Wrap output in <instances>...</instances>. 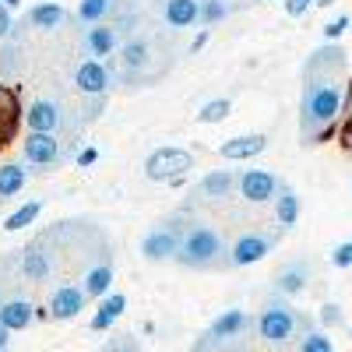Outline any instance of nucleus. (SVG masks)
<instances>
[{
    "label": "nucleus",
    "mask_w": 352,
    "mask_h": 352,
    "mask_svg": "<svg viewBox=\"0 0 352 352\" xmlns=\"http://www.w3.org/2000/svg\"><path fill=\"white\" fill-rule=\"evenodd\" d=\"M222 345H226V342H222L219 335H212V331H204V335H201V338L194 342V349H197V352H208V349H222Z\"/></svg>",
    "instance_id": "37"
},
{
    "label": "nucleus",
    "mask_w": 352,
    "mask_h": 352,
    "mask_svg": "<svg viewBox=\"0 0 352 352\" xmlns=\"http://www.w3.org/2000/svg\"><path fill=\"white\" fill-rule=\"evenodd\" d=\"M303 71H314V74H342L345 71V50L338 43H328V46L314 50Z\"/></svg>",
    "instance_id": "18"
},
{
    "label": "nucleus",
    "mask_w": 352,
    "mask_h": 352,
    "mask_svg": "<svg viewBox=\"0 0 352 352\" xmlns=\"http://www.w3.org/2000/svg\"><path fill=\"white\" fill-rule=\"evenodd\" d=\"M116 4H120V0H81V4H78V14H74V21H81V25H92V21H109V18H113V11H116Z\"/></svg>",
    "instance_id": "29"
},
{
    "label": "nucleus",
    "mask_w": 352,
    "mask_h": 352,
    "mask_svg": "<svg viewBox=\"0 0 352 352\" xmlns=\"http://www.w3.org/2000/svg\"><path fill=\"white\" fill-rule=\"evenodd\" d=\"M8 345H11V328L4 324V320H0V352H4Z\"/></svg>",
    "instance_id": "43"
},
{
    "label": "nucleus",
    "mask_w": 352,
    "mask_h": 352,
    "mask_svg": "<svg viewBox=\"0 0 352 352\" xmlns=\"http://www.w3.org/2000/svg\"><path fill=\"white\" fill-rule=\"evenodd\" d=\"M25 124L28 131H46V134H60L64 131V106L56 99H36L25 109Z\"/></svg>",
    "instance_id": "8"
},
{
    "label": "nucleus",
    "mask_w": 352,
    "mask_h": 352,
    "mask_svg": "<svg viewBox=\"0 0 352 352\" xmlns=\"http://www.w3.org/2000/svg\"><path fill=\"white\" fill-rule=\"evenodd\" d=\"M74 88H78V96H102L109 88V71L96 56H88V60H81L74 67Z\"/></svg>",
    "instance_id": "13"
},
{
    "label": "nucleus",
    "mask_w": 352,
    "mask_h": 352,
    "mask_svg": "<svg viewBox=\"0 0 352 352\" xmlns=\"http://www.w3.org/2000/svg\"><path fill=\"white\" fill-rule=\"evenodd\" d=\"M176 264L194 272H215V268H232L229 264V247L226 240L212 226H184V236H180V250L173 257Z\"/></svg>",
    "instance_id": "2"
},
{
    "label": "nucleus",
    "mask_w": 352,
    "mask_h": 352,
    "mask_svg": "<svg viewBox=\"0 0 352 352\" xmlns=\"http://www.w3.org/2000/svg\"><path fill=\"white\" fill-rule=\"evenodd\" d=\"M96 159H99V152H96V148H85V152L78 155V166H92Z\"/></svg>",
    "instance_id": "42"
},
{
    "label": "nucleus",
    "mask_w": 352,
    "mask_h": 352,
    "mask_svg": "<svg viewBox=\"0 0 352 352\" xmlns=\"http://www.w3.org/2000/svg\"><path fill=\"white\" fill-rule=\"evenodd\" d=\"M300 349H303V352H331L335 345H331V338H328V335H320V331H307V335H303V342H300Z\"/></svg>",
    "instance_id": "33"
},
{
    "label": "nucleus",
    "mask_w": 352,
    "mask_h": 352,
    "mask_svg": "<svg viewBox=\"0 0 352 352\" xmlns=\"http://www.w3.org/2000/svg\"><path fill=\"white\" fill-rule=\"evenodd\" d=\"M18 120H21V99H18L14 88L0 85V141L14 134Z\"/></svg>",
    "instance_id": "21"
},
{
    "label": "nucleus",
    "mask_w": 352,
    "mask_h": 352,
    "mask_svg": "<svg viewBox=\"0 0 352 352\" xmlns=\"http://www.w3.org/2000/svg\"><path fill=\"white\" fill-rule=\"evenodd\" d=\"M342 144L352 152V127H342Z\"/></svg>",
    "instance_id": "44"
},
{
    "label": "nucleus",
    "mask_w": 352,
    "mask_h": 352,
    "mask_svg": "<svg viewBox=\"0 0 352 352\" xmlns=\"http://www.w3.org/2000/svg\"><path fill=\"white\" fill-rule=\"evenodd\" d=\"M180 236H184V226L180 219H166L159 222L155 229L144 232V240H141V257L144 261H152V264H162V261H173L176 250H180Z\"/></svg>",
    "instance_id": "4"
},
{
    "label": "nucleus",
    "mask_w": 352,
    "mask_h": 352,
    "mask_svg": "<svg viewBox=\"0 0 352 352\" xmlns=\"http://www.w3.org/2000/svg\"><path fill=\"white\" fill-rule=\"evenodd\" d=\"M236 187H240V194H243L247 201L261 204V201H272L282 184H278V176L268 173V169H247L240 180H236Z\"/></svg>",
    "instance_id": "12"
},
{
    "label": "nucleus",
    "mask_w": 352,
    "mask_h": 352,
    "mask_svg": "<svg viewBox=\"0 0 352 352\" xmlns=\"http://www.w3.org/2000/svg\"><path fill=\"white\" fill-rule=\"evenodd\" d=\"M14 28H18V25H14ZM14 28L4 36V46H0V78H4V81L18 78V74H21V67H25V56H21V39H18Z\"/></svg>",
    "instance_id": "20"
},
{
    "label": "nucleus",
    "mask_w": 352,
    "mask_h": 352,
    "mask_svg": "<svg viewBox=\"0 0 352 352\" xmlns=\"http://www.w3.org/2000/svg\"><path fill=\"white\" fill-rule=\"evenodd\" d=\"M307 328V320H300V314L292 310L289 303H268L261 310V317H257V335L268 342V345H285L289 338H292V331L296 328Z\"/></svg>",
    "instance_id": "3"
},
{
    "label": "nucleus",
    "mask_w": 352,
    "mask_h": 352,
    "mask_svg": "<svg viewBox=\"0 0 352 352\" xmlns=\"http://www.w3.org/2000/svg\"><path fill=\"white\" fill-rule=\"evenodd\" d=\"M342 127H352V81L345 85V99H342Z\"/></svg>",
    "instance_id": "38"
},
{
    "label": "nucleus",
    "mask_w": 352,
    "mask_h": 352,
    "mask_svg": "<svg viewBox=\"0 0 352 352\" xmlns=\"http://www.w3.org/2000/svg\"><path fill=\"white\" fill-rule=\"evenodd\" d=\"M320 320H324V324H342V310L335 303H324L320 307Z\"/></svg>",
    "instance_id": "39"
},
{
    "label": "nucleus",
    "mask_w": 352,
    "mask_h": 352,
    "mask_svg": "<svg viewBox=\"0 0 352 352\" xmlns=\"http://www.w3.org/2000/svg\"><path fill=\"white\" fill-rule=\"evenodd\" d=\"M264 148H268V138H264V134H243V138L226 141L222 148H219V155H222V159H229V162H243V159L261 155Z\"/></svg>",
    "instance_id": "17"
},
{
    "label": "nucleus",
    "mask_w": 352,
    "mask_h": 352,
    "mask_svg": "<svg viewBox=\"0 0 352 352\" xmlns=\"http://www.w3.org/2000/svg\"><path fill=\"white\" fill-rule=\"evenodd\" d=\"M124 310H127V296H124V292H106L99 310L92 314V331H109L116 320H120Z\"/></svg>",
    "instance_id": "19"
},
{
    "label": "nucleus",
    "mask_w": 352,
    "mask_h": 352,
    "mask_svg": "<svg viewBox=\"0 0 352 352\" xmlns=\"http://www.w3.org/2000/svg\"><path fill=\"white\" fill-rule=\"evenodd\" d=\"M85 50H88V56H113L116 50H120V28H116L113 21H92L85 28Z\"/></svg>",
    "instance_id": "10"
},
{
    "label": "nucleus",
    "mask_w": 352,
    "mask_h": 352,
    "mask_svg": "<svg viewBox=\"0 0 352 352\" xmlns=\"http://www.w3.org/2000/svg\"><path fill=\"white\" fill-rule=\"evenodd\" d=\"M314 8V0H285V11L292 14V18H300V14H307Z\"/></svg>",
    "instance_id": "40"
},
{
    "label": "nucleus",
    "mask_w": 352,
    "mask_h": 352,
    "mask_svg": "<svg viewBox=\"0 0 352 352\" xmlns=\"http://www.w3.org/2000/svg\"><path fill=\"white\" fill-rule=\"evenodd\" d=\"M25 184H28V169L21 162H4V166H0V201L21 194Z\"/></svg>",
    "instance_id": "28"
},
{
    "label": "nucleus",
    "mask_w": 352,
    "mask_h": 352,
    "mask_svg": "<svg viewBox=\"0 0 352 352\" xmlns=\"http://www.w3.org/2000/svg\"><path fill=\"white\" fill-rule=\"evenodd\" d=\"M67 21V11L60 4H36L28 11V25L39 28V32H50V28H60Z\"/></svg>",
    "instance_id": "27"
},
{
    "label": "nucleus",
    "mask_w": 352,
    "mask_h": 352,
    "mask_svg": "<svg viewBox=\"0 0 352 352\" xmlns=\"http://www.w3.org/2000/svg\"><path fill=\"white\" fill-rule=\"evenodd\" d=\"M314 4H317V8H331V4H335V0H314Z\"/></svg>",
    "instance_id": "45"
},
{
    "label": "nucleus",
    "mask_w": 352,
    "mask_h": 352,
    "mask_svg": "<svg viewBox=\"0 0 352 352\" xmlns=\"http://www.w3.org/2000/svg\"><path fill=\"white\" fill-rule=\"evenodd\" d=\"M307 275H310L307 264H303V261H292V264H285V268L278 272L275 289H278V292H285V296H296V292H303V289H307Z\"/></svg>",
    "instance_id": "24"
},
{
    "label": "nucleus",
    "mask_w": 352,
    "mask_h": 352,
    "mask_svg": "<svg viewBox=\"0 0 352 352\" xmlns=\"http://www.w3.org/2000/svg\"><path fill=\"white\" fill-rule=\"evenodd\" d=\"M0 320L11 328V331H21L36 320V307L28 303L25 296H4L0 300Z\"/></svg>",
    "instance_id": "16"
},
{
    "label": "nucleus",
    "mask_w": 352,
    "mask_h": 352,
    "mask_svg": "<svg viewBox=\"0 0 352 352\" xmlns=\"http://www.w3.org/2000/svg\"><path fill=\"white\" fill-rule=\"evenodd\" d=\"M120 64H124V74L134 81V85H144L148 81V64H152V46L148 39H127L120 43Z\"/></svg>",
    "instance_id": "9"
},
{
    "label": "nucleus",
    "mask_w": 352,
    "mask_h": 352,
    "mask_svg": "<svg viewBox=\"0 0 352 352\" xmlns=\"http://www.w3.org/2000/svg\"><path fill=\"white\" fill-rule=\"evenodd\" d=\"M11 28H14V21H11V8L4 4V0H0V39H4Z\"/></svg>",
    "instance_id": "41"
},
{
    "label": "nucleus",
    "mask_w": 352,
    "mask_h": 352,
    "mask_svg": "<svg viewBox=\"0 0 352 352\" xmlns=\"http://www.w3.org/2000/svg\"><path fill=\"white\" fill-rule=\"evenodd\" d=\"M4 4H8V8H18V4H21V0H4Z\"/></svg>",
    "instance_id": "46"
},
{
    "label": "nucleus",
    "mask_w": 352,
    "mask_h": 352,
    "mask_svg": "<svg viewBox=\"0 0 352 352\" xmlns=\"http://www.w3.org/2000/svg\"><path fill=\"white\" fill-rule=\"evenodd\" d=\"M345 28H349V14H338L335 21H328V25H324V39H328V43L342 39V32H345Z\"/></svg>",
    "instance_id": "35"
},
{
    "label": "nucleus",
    "mask_w": 352,
    "mask_h": 352,
    "mask_svg": "<svg viewBox=\"0 0 352 352\" xmlns=\"http://www.w3.org/2000/svg\"><path fill=\"white\" fill-rule=\"evenodd\" d=\"M229 109H232L229 99H215V102H208V106L197 113V124H222L226 116H229Z\"/></svg>",
    "instance_id": "31"
},
{
    "label": "nucleus",
    "mask_w": 352,
    "mask_h": 352,
    "mask_svg": "<svg viewBox=\"0 0 352 352\" xmlns=\"http://www.w3.org/2000/svg\"><path fill=\"white\" fill-rule=\"evenodd\" d=\"M342 74H314L303 71V102H300V134L307 144L328 141L342 116Z\"/></svg>",
    "instance_id": "1"
},
{
    "label": "nucleus",
    "mask_w": 352,
    "mask_h": 352,
    "mask_svg": "<svg viewBox=\"0 0 352 352\" xmlns=\"http://www.w3.org/2000/svg\"><path fill=\"white\" fill-rule=\"evenodd\" d=\"M331 264H335V268H349V264H352V243L335 247L331 250Z\"/></svg>",
    "instance_id": "36"
},
{
    "label": "nucleus",
    "mask_w": 352,
    "mask_h": 352,
    "mask_svg": "<svg viewBox=\"0 0 352 352\" xmlns=\"http://www.w3.org/2000/svg\"><path fill=\"white\" fill-rule=\"evenodd\" d=\"M60 134H46V131H28L21 138V155L28 166H39V169H56L67 162V152L60 148Z\"/></svg>",
    "instance_id": "5"
},
{
    "label": "nucleus",
    "mask_w": 352,
    "mask_h": 352,
    "mask_svg": "<svg viewBox=\"0 0 352 352\" xmlns=\"http://www.w3.org/2000/svg\"><path fill=\"white\" fill-rule=\"evenodd\" d=\"M39 212H43V201H28V204H21L18 212L8 215L4 229H8V232H18V229H25V226H32V222L39 219Z\"/></svg>",
    "instance_id": "30"
},
{
    "label": "nucleus",
    "mask_w": 352,
    "mask_h": 352,
    "mask_svg": "<svg viewBox=\"0 0 352 352\" xmlns=\"http://www.w3.org/2000/svg\"><path fill=\"white\" fill-rule=\"evenodd\" d=\"M21 257H18V264H21V275L28 278V282H43V278H50V272H53V257H50V250H39V243H28L25 250H18Z\"/></svg>",
    "instance_id": "14"
},
{
    "label": "nucleus",
    "mask_w": 352,
    "mask_h": 352,
    "mask_svg": "<svg viewBox=\"0 0 352 352\" xmlns=\"http://www.w3.org/2000/svg\"><path fill=\"white\" fill-rule=\"evenodd\" d=\"M88 303L85 285H56L50 296V317L53 320H74Z\"/></svg>",
    "instance_id": "11"
},
{
    "label": "nucleus",
    "mask_w": 352,
    "mask_h": 352,
    "mask_svg": "<svg viewBox=\"0 0 352 352\" xmlns=\"http://www.w3.org/2000/svg\"><path fill=\"white\" fill-rule=\"evenodd\" d=\"M102 349H109V352H138L141 345H138L134 335H116V338H106Z\"/></svg>",
    "instance_id": "34"
},
{
    "label": "nucleus",
    "mask_w": 352,
    "mask_h": 352,
    "mask_svg": "<svg viewBox=\"0 0 352 352\" xmlns=\"http://www.w3.org/2000/svg\"><path fill=\"white\" fill-rule=\"evenodd\" d=\"M275 219L285 229H292V226H296V219H300V197H296V190L285 187V184L275 190Z\"/></svg>",
    "instance_id": "26"
},
{
    "label": "nucleus",
    "mask_w": 352,
    "mask_h": 352,
    "mask_svg": "<svg viewBox=\"0 0 352 352\" xmlns=\"http://www.w3.org/2000/svg\"><path fill=\"white\" fill-rule=\"evenodd\" d=\"M190 169H194V155L184 148H159L144 162V176L155 184H180Z\"/></svg>",
    "instance_id": "6"
},
{
    "label": "nucleus",
    "mask_w": 352,
    "mask_h": 352,
    "mask_svg": "<svg viewBox=\"0 0 352 352\" xmlns=\"http://www.w3.org/2000/svg\"><path fill=\"white\" fill-rule=\"evenodd\" d=\"M85 292H88V300H102L106 292H109V285H113V264H109V257H102L99 264H92V268L85 272Z\"/></svg>",
    "instance_id": "22"
},
{
    "label": "nucleus",
    "mask_w": 352,
    "mask_h": 352,
    "mask_svg": "<svg viewBox=\"0 0 352 352\" xmlns=\"http://www.w3.org/2000/svg\"><path fill=\"white\" fill-rule=\"evenodd\" d=\"M275 236L272 232H243V236L229 247V264L232 268H247V264H257L264 261L272 250H275Z\"/></svg>",
    "instance_id": "7"
},
{
    "label": "nucleus",
    "mask_w": 352,
    "mask_h": 352,
    "mask_svg": "<svg viewBox=\"0 0 352 352\" xmlns=\"http://www.w3.org/2000/svg\"><path fill=\"white\" fill-rule=\"evenodd\" d=\"M236 180H240V176L232 173V169H215V173L204 176L197 190H201V197H212V201H219V197H229V194H232Z\"/></svg>",
    "instance_id": "23"
},
{
    "label": "nucleus",
    "mask_w": 352,
    "mask_h": 352,
    "mask_svg": "<svg viewBox=\"0 0 352 352\" xmlns=\"http://www.w3.org/2000/svg\"><path fill=\"white\" fill-rule=\"evenodd\" d=\"M250 328V317L243 314V310H226V314H219L215 317V324L208 328L212 335H219L222 342H229V338H236V335H243Z\"/></svg>",
    "instance_id": "25"
},
{
    "label": "nucleus",
    "mask_w": 352,
    "mask_h": 352,
    "mask_svg": "<svg viewBox=\"0 0 352 352\" xmlns=\"http://www.w3.org/2000/svg\"><path fill=\"white\" fill-rule=\"evenodd\" d=\"M229 14V4L226 0H201V25H215Z\"/></svg>",
    "instance_id": "32"
},
{
    "label": "nucleus",
    "mask_w": 352,
    "mask_h": 352,
    "mask_svg": "<svg viewBox=\"0 0 352 352\" xmlns=\"http://www.w3.org/2000/svg\"><path fill=\"white\" fill-rule=\"evenodd\" d=\"M162 21L169 28L201 25V0H166L162 4Z\"/></svg>",
    "instance_id": "15"
}]
</instances>
